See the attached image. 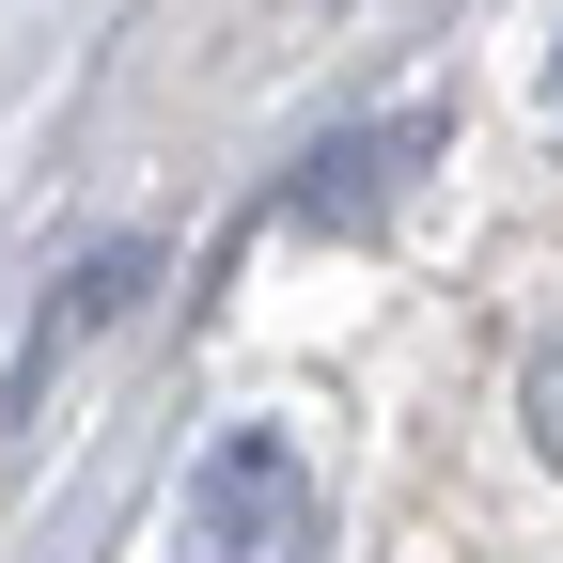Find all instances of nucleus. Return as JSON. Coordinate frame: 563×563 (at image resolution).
Returning a JSON list of instances; mask_svg holds the SVG:
<instances>
[{"mask_svg": "<svg viewBox=\"0 0 563 563\" xmlns=\"http://www.w3.org/2000/svg\"><path fill=\"white\" fill-rule=\"evenodd\" d=\"M329 548V485L282 422H235L203 439L188 485H173V563H313Z\"/></svg>", "mask_w": 563, "mask_h": 563, "instance_id": "obj_1", "label": "nucleus"}, {"mask_svg": "<svg viewBox=\"0 0 563 563\" xmlns=\"http://www.w3.org/2000/svg\"><path fill=\"white\" fill-rule=\"evenodd\" d=\"M439 157V110H407V125H361V141H329V157H298V188H282V220H313V235H361L376 203Z\"/></svg>", "mask_w": 563, "mask_h": 563, "instance_id": "obj_2", "label": "nucleus"}, {"mask_svg": "<svg viewBox=\"0 0 563 563\" xmlns=\"http://www.w3.org/2000/svg\"><path fill=\"white\" fill-rule=\"evenodd\" d=\"M517 422H532V454L563 470V329L532 344V361H517Z\"/></svg>", "mask_w": 563, "mask_h": 563, "instance_id": "obj_3", "label": "nucleus"}, {"mask_svg": "<svg viewBox=\"0 0 563 563\" xmlns=\"http://www.w3.org/2000/svg\"><path fill=\"white\" fill-rule=\"evenodd\" d=\"M548 95H563V47H548Z\"/></svg>", "mask_w": 563, "mask_h": 563, "instance_id": "obj_4", "label": "nucleus"}]
</instances>
